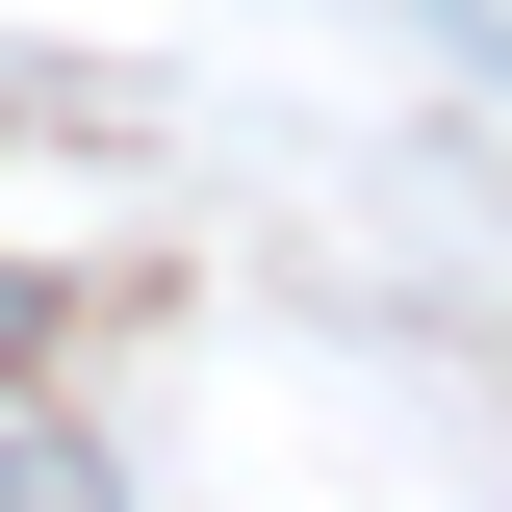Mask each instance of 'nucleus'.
Returning <instances> with one entry per match:
<instances>
[{
    "label": "nucleus",
    "instance_id": "f03ea898",
    "mask_svg": "<svg viewBox=\"0 0 512 512\" xmlns=\"http://www.w3.org/2000/svg\"><path fill=\"white\" fill-rule=\"evenodd\" d=\"M0 359H52V282H0Z\"/></svg>",
    "mask_w": 512,
    "mask_h": 512
},
{
    "label": "nucleus",
    "instance_id": "f257e3e1",
    "mask_svg": "<svg viewBox=\"0 0 512 512\" xmlns=\"http://www.w3.org/2000/svg\"><path fill=\"white\" fill-rule=\"evenodd\" d=\"M0 512H103V461H52V436H26V461H0Z\"/></svg>",
    "mask_w": 512,
    "mask_h": 512
}]
</instances>
